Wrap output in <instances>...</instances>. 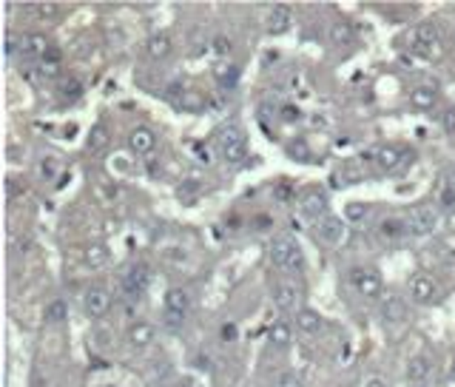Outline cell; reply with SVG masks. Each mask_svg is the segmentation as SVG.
<instances>
[{"instance_id": "10", "label": "cell", "mask_w": 455, "mask_h": 387, "mask_svg": "<svg viewBox=\"0 0 455 387\" xmlns=\"http://www.w3.org/2000/svg\"><path fill=\"white\" fill-rule=\"evenodd\" d=\"M350 282L359 290V296H364V299H376L382 293V276L373 268H356L350 274Z\"/></svg>"}, {"instance_id": "3", "label": "cell", "mask_w": 455, "mask_h": 387, "mask_svg": "<svg viewBox=\"0 0 455 387\" xmlns=\"http://www.w3.org/2000/svg\"><path fill=\"white\" fill-rule=\"evenodd\" d=\"M217 146H219L222 160L231 165H242L247 160V140H245L239 125H225L217 137Z\"/></svg>"}, {"instance_id": "22", "label": "cell", "mask_w": 455, "mask_h": 387, "mask_svg": "<svg viewBox=\"0 0 455 387\" xmlns=\"http://www.w3.org/2000/svg\"><path fill=\"white\" fill-rule=\"evenodd\" d=\"M410 103L416 108H421V111H430L438 103V92L433 89V85H419V89L410 92Z\"/></svg>"}, {"instance_id": "41", "label": "cell", "mask_w": 455, "mask_h": 387, "mask_svg": "<svg viewBox=\"0 0 455 387\" xmlns=\"http://www.w3.org/2000/svg\"><path fill=\"white\" fill-rule=\"evenodd\" d=\"M282 114H284V120H287V122H294V120H299V117H302V111H299V108H291V106H287Z\"/></svg>"}, {"instance_id": "6", "label": "cell", "mask_w": 455, "mask_h": 387, "mask_svg": "<svg viewBox=\"0 0 455 387\" xmlns=\"http://www.w3.org/2000/svg\"><path fill=\"white\" fill-rule=\"evenodd\" d=\"M404 225H407V234H412V237H427V234H435L438 231L441 213L433 205H419V208H412L407 213Z\"/></svg>"}, {"instance_id": "1", "label": "cell", "mask_w": 455, "mask_h": 387, "mask_svg": "<svg viewBox=\"0 0 455 387\" xmlns=\"http://www.w3.org/2000/svg\"><path fill=\"white\" fill-rule=\"evenodd\" d=\"M270 265L282 274H302L305 271V251L291 237H276L270 242Z\"/></svg>"}, {"instance_id": "45", "label": "cell", "mask_w": 455, "mask_h": 387, "mask_svg": "<svg viewBox=\"0 0 455 387\" xmlns=\"http://www.w3.org/2000/svg\"><path fill=\"white\" fill-rule=\"evenodd\" d=\"M449 379H455V359H452V367H449Z\"/></svg>"}, {"instance_id": "26", "label": "cell", "mask_w": 455, "mask_h": 387, "mask_svg": "<svg viewBox=\"0 0 455 387\" xmlns=\"http://www.w3.org/2000/svg\"><path fill=\"white\" fill-rule=\"evenodd\" d=\"M214 77H217V83L222 85V89H233L236 85V80H239V69L233 66V63H219L217 69H214Z\"/></svg>"}, {"instance_id": "37", "label": "cell", "mask_w": 455, "mask_h": 387, "mask_svg": "<svg viewBox=\"0 0 455 387\" xmlns=\"http://www.w3.org/2000/svg\"><path fill=\"white\" fill-rule=\"evenodd\" d=\"M194 154H196V162H202V165H211V162H214L211 148H208V146H202V143L194 146Z\"/></svg>"}, {"instance_id": "27", "label": "cell", "mask_w": 455, "mask_h": 387, "mask_svg": "<svg viewBox=\"0 0 455 387\" xmlns=\"http://www.w3.org/2000/svg\"><path fill=\"white\" fill-rule=\"evenodd\" d=\"M438 205L455 208V174L441 177V185H438Z\"/></svg>"}, {"instance_id": "23", "label": "cell", "mask_w": 455, "mask_h": 387, "mask_svg": "<svg viewBox=\"0 0 455 387\" xmlns=\"http://www.w3.org/2000/svg\"><path fill=\"white\" fill-rule=\"evenodd\" d=\"M268 342H270V345H276V348H287V345L294 342L291 325H287V322H273V325L268 328Z\"/></svg>"}, {"instance_id": "7", "label": "cell", "mask_w": 455, "mask_h": 387, "mask_svg": "<svg viewBox=\"0 0 455 387\" xmlns=\"http://www.w3.org/2000/svg\"><path fill=\"white\" fill-rule=\"evenodd\" d=\"M148 285H151V271H148L143 262H137V265H129L126 271H122V276H120V288L126 290L131 299L143 296V293L148 290Z\"/></svg>"}, {"instance_id": "39", "label": "cell", "mask_w": 455, "mask_h": 387, "mask_svg": "<svg viewBox=\"0 0 455 387\" xmlns=\"http://www.w3.org/2000/svg\"><path fill=\"white\" fill-rule=\"evenodd\" d=\"M202 106V97L196 92H185L182 94V108H199Z\"/></svg>"}, {"instance_id": "19", "label": "cell", "mask_w": 455, "mask_h": 387, "mask_svg": "<svg viewBox=\"0 0 455 387\" xmlns=\"http://www.w3.org/2000/svg\"><path fill=\"white\" fill-rule=\"evenodd\" d=\"M302 211L308 213L310 220L322 223V220L327 217V197H324L322 191H308V194L302 197Z\"/></svg>"}, {"instance_id": "9", "label": "cell", "mask_w": 455, "mask_h": 387, "mask_svg": "<svg viewBox=\"0 0 455 387\" xmlns=\"http://www.w3.org/2000/svg\"><path fill=\"white\" fill-rule=\"evenodd\" d=\"M20 55L26 60H34V63H43L49 55H52V46H49V40L46 34H40V31H31V34H23L20 37Z\"/></svg>"}, {"instance_id": "16", "label": "cell", "mask_w": 455, "mask_h": 387, "mask_svg": "<svg viewBox=\"0 0 455 387\" xmlns=\"http://www.w3.org/2000/svg\"><path fill=\"white\" fill-rule=\"evenodd\" d=\"M373 160H376L379 168L396 171V168H401V165L407 162V154H404L401 148H396V146H379V148L373 151Z\"/></svg>"}, {"instance_id": "2", "label": "cell", "mask_w": 455, "mask_h": 387, "mask_svg": "<svg viewBox=\"0 0 455 387\" xmlns=\"http://www.w3.org/2000/svg\"><path fill=\"white\" fill-rule=\"evenodd\" d=\"M407 46H410V52H416V55H421L427 60H438L444 55V43H441V34H438L435 23H419L416 29H410Z\"/></svg>"}, {"instance_id": "38", "label": "cell", "mask_w": 455, "mask_h": 387, "mask_svg": "<svg viewBox=\"0 0 455 387\" xmlns=\"http://www.w3.org/2000/svg\"><path fill=\"white\" fill-rule=\"evenodd\" d=\"M347 217L356 220V223H361V220L367 217V208H361L359 202H350V205H347Z\"/></svg>"}, {"instance_id": "8", "label": "cell", "mask_w": 455, "mask_h": 387, "mask_svg": "<svg viewBox=\"0 0 455 387\" xmlns=\"http://www.w3.org/2000/svg\"><path fill=\"white\" fill-rule=\"evenodd\" d=\"M82 305H86V314L92 319H103L108 311H111V290L103 288V285H94L86 290V296H82Z\"/></svg>"}, {"instance_id": "24", "label": "cell", "mask_w": 455, "mask_h": 387, "mask_svg": "<svg viewBox=\"0 0 455 387\" xmlns=\"http://www.w3.org/2000/svg\"><path fill=\"white\" fill-rule=\"evenodd\" d=\"M108 260H111V253H108V248H106L103 242L89 245V251H86V262H89V268L100 271V268H106V265H108Z\"/></svg>"}, {"instance_id": "28", "label": "cell", "mask_w": 455, "mask_h": 387, "mask_svg": "<svg viewBox=\"0 0 455 387\" xmlns=\"http://www.w3.org/2000/svg\"><path fill=\"white\" fill-rule=\"evenodd\" d=\"M350 40H353V26L350 23L339 20V23L330 26V43H333V46H347Z\"/></svg>"}, {"instance_id": "11", "label": "cell", "mask_w": 455, "mask_h": 387, "mask_svg": "<svg viewBox=\"0 0 455 387\" xmlns=\"http://www.w3.org/2000/svg\"><path fill=\"white\" fill-rule=\"evenodd\" d=\"M319 239L327 242V245H342L347 239V225L342 217H333V213H327V217L319 223Z\"/></svg>"}, {"instance_id": "14", "label": "cell", "mask_w": 455, "mask_h": 387, "mask_svg": "<svg viewBox=\"0 0 455 387\" xmlns=\"http://www.w3.org/2000/svg\"><path fill=\"white\" fill-rule=\"evenodd\" d=\"M294 23V15L287 6H270L265 12V31L268 34H284Z\"/></svg>"}, {"instance_id": "12", "label": "cell", "mask_w": 455, "mask_h": 387, "mask_svg": "<svg viewBox=\"0 0 455 387\" xmlns=\"http://www.w3.org/2000/svg\"><path fill=\"white\" fill-rule=\"evenodd\" d=\"M410 296L416 302H433L438 296V282L430 274H412L410 276Z\"/></svg>"}, {"instance_id": "13", "label": "cell", "mask_w": 455, "mask_h": 387, "mask_svg": "<svg viewBox=\"0 0 455 387\" xmlns=\"http://www.w3.org/2000/svg\"><path fill=\"white\" fill-rule=\"evenodd\" d=\"M129 148L137 157H148L157 148V134L151 132L148 125H137V128H131V134H129Z\"/></svg>"}, {"instance_id": "34", "label": "cell", "mask_w": 455, "mask_h": 387, "mask_svg": "<svg viewBox=\"0 0 455 387\" xmlns=\"http://www.w3.org/2000/svg\"><path fill=\"white\" fill-rule=\"evenodd\" d=\"M276 387H305L302 379L296 373H279L276 376Z\"/></svg>"}, {"instance_id": "31", "label": "cell", "mask_w": 455, "mask_h": 387, "mask_svg": "<svg viewBox=\"0 0 455 387\" xmlns=\"http://www.w3.org/2000/svg\"><path fill=\"white\" fill-rule=\"evenodd\" d=\"M401 234H407V225H404V223H398V220H384V223H382V237L396 239V237H401Z\"/></svg>"}, {"instance_id": "17", "label": "cell", "mask_w": 455, "mask_h": 387, "mask_svg": "<svg viewBox=\"0 0 455 387\" xmlns=\"http://www.w3.org/2000/svg\"><path fill=\"white\" fill-rule=\"evenodd\" d=\"M171 52H174V40H171V34L159 31V34H151V37L145 40V55H148L151 60H165Z\"/></svg>"}, {"instance_id": "18", "label": "cell", "mask_w": 455, "mask_h": 387, "mask_svg": "<svg viewBox=\"0 0 455 387\" xmlns=\"http://www.w3.org/2000/svg\"><path fill=\"white\" fill-rule=\"evenodd\" d=\"M296 328H299L305 336H319V333L324 330V316H322L319 311H313V308H302V311L296 314Z\"/></svg>"}, {"instance_id": "4", "label": "cell", "mask_w": 455, "mask_h": 387, "mask_svg": "<svg viewBox=\"0 0 455 387\" xmlns=\"http://www.w3.org/2000/svg\"><path fill=\"white\" fill-rule=\"evenodd\" d=\"M188 314H191V296H188V290L171 288L168 293H165V316H162V325L177 330V328L185 325Z\"/></svg>"}, {"instance_id": "20", "label": "cell", "mask_w": 455, "mask_h": 387, "mask_svg": "<svg viewBox=\"0 0 455 387\" xmlns=\"http://www.w3.org/2000/svg\"><path fill=\"white\" fill-rule=\"evenodd\" d=\"M382 316L387 325H401L407 319V302L401 296H387L384 305H382Z\"/></svg>"}, {"instance_id": "29", "label": "cell", "mask_w": 455, "mask_h": 387, "mask_svg": "<svg viewBox=\"0 0 455 387\" xmlns=\"http://www.w3.org/2000/svg\"><path fill=\"white\" fill-rule=\"evenodd\" d=\"M106 146H108V128H106L103 122H97V125L92 128V134H89V151H92V154H100Z\"/></svg>"}, {"instance_id": "40", "label": "cell", "mask_w": 455, "mask_h": 387, "mask_svg": "<svg viewBox=\"0 0 455 387\" xmlns=\"http://www.w3.org/2000/svg\"><path fill=\"white\" fill-rule=\"evenodd\" d=\"M361 387H390V384H387L382 376H370V379H364V384H361Z\"/></svg>"}, {"instance_id": "43", "label": "cell", "mask_w": 455, "mask_h": 387, "mask_svg": "<svg viewBox=\"0 0 455 387\" xmlns=\"http://www.w3.org/2000/svg\"><path fill=\"white\" fill-rule=\"evenodd\" d=\"M233 333H236V328H233V325H225V328H222V336H225V339H231Z\"/></svg>"}, {"instance_id": "21", "label": "cell", "mask_w": 455, "mask_h": 387, "mask_svg": "<svg viewBox=\"0 0 455 387\" xmlns=\"http://www.w3.org/2000/svg\"><path fill=\"white\" fill-rule=\"evenodd\" d=\"M430 373H433V359H427V356H412L407 362V379L410 381H427Z\"/></svg>"}, {"instance_id": "25", "label": "cell", "mask_w": 455, "mask_h": 387, "mask_svg": "<svg viewBox=\"0 0 455 387\" xmlns=\"http://www.w3.org/2000/svg\"><path fill=\"white\" fill-rule=\"evenodd\" d=\"M43 319H46V325H60V322H66V319H68V305L63 302V299H55V302L46 305Z\"/></svg>"}, {"instance_id": "35", "label": "cell", "mask_w": 455, "mask_h": 387, "mask_svg": "<svg viewBox=\"0 0 455 387\" xmlns=\"http://www.w3.org/2000/svg\"><path fill=\"white\" fill-rule=\"evenodd\" d=\"M233 52V43L228 40V37H214V55H219V57H228Z\"/></svg>"}, {"instance_id": "44", "label": "cell", "mask_w": 455, "mask_h": 387, "mask_svg": "<svg viewBox=\"0 0 455 387\" xmlns=\"http://www.w3.org/2000/svg\"><path fill=\"white\" fill-rule=\"evenodd\" d=\"M174 387H196V384H194V381H191V379H180V381H177V384H174Z\"/></svg>"}, {"instance_id": "15", "label": "cell", "mask_w": 455, "mask_h": 387, "mask_svg": "<svg viewBox=\"0 0 455 387\" xmlns=\"http://www.w3.org/2000/svg\"><path fill=\"white\" fill-rule=\"evenodd\" d=\"M157 342V330H154V325H148V322H134L131 325V330H129V345L134 348V351H145V348H151Z\"/></svg>"}, {"instance_id": "36", "label": "cell", "mask_w": 455, "mask_h": 387, "mask_svg": "<svg viewBox=\"0 0 455 387\" xmlns=\"http://www.w3.org/2000/svg\"><path fill=\"white\" fill-rule=\"evenodd\" d=\"M441 128L447 134H455V108H444L441 111Z\"/></svg>"}, {"instance_id": "5", "label": "cell", "mask_w": 455, "mask_h": 387, "mask_svg": "<svg viewBox=\"0 0 455 387\" xmlns=\"http://www.w3.org/2000/svg\"><path fill=\"white\" fill-rule=\"evenodd\" d=\"M302 299H305V285L296 279H279L273 285V305L282 314H299L302 311Z\"/></svg>"}, {"instance_id": "33", "label": "cell", "mask_w": 455, "mask_h": 387, "mask_svg": "<svg viewBox=\"0 0 455 387\" xmlns=\"http://www.w3.org/2000/svg\"><path fill=\"white\" fill-rule=\"evenodd\" d=\"M29 12H31V15H37L40 20H52V17H57V6H52V3H40V6H31Z\"/></svg>"}, {"instance_id": "42", "label": "cell", "mask_w": 455, "mask_h": 387, "mask_svg": "<svg viewBox=\"0 0 455 387\" xmlns=\"http://www.w3.org/2000/svg\"><path fill=\"white\" fill-rule=\"evenodd\" d=\"M40 174H43V177H52V174H55V162L49 160V162L40 165Z\"/></svg>"}, {"instance_id": "32", "label": "cell", "mask_w": 455, "mask_h": 387, "mask_svg": "<svg viewBox=\"0 0 455 387\" xmlns=\"http://www.w3.org/2000/svg\"><path fill=\"white\" fill-rule=\"evenodd\" d=\"M23 194H26V180L9 177V180H6V197H9V199H17V197H23Z\"/></svg>"}, {"instance_id": "30", "label": "cell", "mask_w": 455, "mask_h": 387, "mask_svg": "<svg viewBox=\"0 0 455 387\" xmlns=\"http://www.w3.org/2000/svg\"><path fill=\"white\" fill-rule=\"evenodd\" d=\"M37 74L43 77V80H55V77H60V60H57V52H52L43 63H37Z\"/></svg>"}]
</instances>
